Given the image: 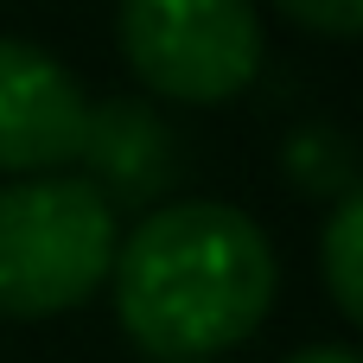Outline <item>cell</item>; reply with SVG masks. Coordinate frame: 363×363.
<instances>
[{
  "mask_svg": "<svg viewBox=\"0 0 363 363\" xmlns=\"http://www.w3.org/2000/svg\"><path fill=\"white\" fill-rule=\"evenodd\" d=\"M115 319L147 357H217L255 338L281 268L262 223L217 198H185L115 242Z\"/></svg>",
  "mask_w": 363,
  "mask_h": 363,
  "instance_id": "1",
  "label": "cell"
},
{
  "mask_svg": "<svg viewBox=\"0 0 363 363\" xmlns=\"http://www.w3.org/2000/svg\"><path fill=\"white\" fill-rule=\"evenodd\" d=\"M115 204L70 172L0 185V319H51L83 306L115 268Z\"/></svg>",
  "mask_w": 363,
  "mask_h": 363,
  "instance_id": "2",
  "label": "cell"
},
{
  "mask_svg": "<svg viewBox=\"0 0 363 363\" xmlns=\"http://www.w3.org/2000/svg\"><path fill=\"white\" fill-rule=\"evenodd\" d=\"M115 38L128 70L185 108L230 102L262 70V13L255 0H121Z\"/></svg>",
  "mask_w": 363,
  "mask_h": 363,
  "instance_id": "3",
  "label": "cell"
},
{
  "mask_svg": "<svg viewBox=\"0 0 363 363\" xmlns=\"http://www.w3.org/2000/svg\"><path fill=\"white\" fill-rule=\"evenodd\" d=\"M83 115L89 102L51 51L0 38V172H64L83 147Z\"/></svg>",
  "mask_w": 363,
  "mask_h": 363,
  "instance_id": "4",
  "label": "cell"
},
{
  "mask_svg": "<svg viewBox=\"0 0 363 363\" xmlns=\"http://www.w3.org/2000/svg\"><path fill=\"white\" fill-rule=\"evenodd\" d=\"M77 160L89 166V185L115 211L121 204H153L179 179V140H172V128L147 102H134V96H115V102H102V108L83 115Z\"/></svg>",
  "mask_w": 363,
  "mask_h": 363,
  "instance_id": "5",
  "label": "cell"
},
{
  "mask_svg": "<svg viewBox=\"0 0 363 363\" xmlns=\"http://www.w3.org/2000/svg\"><path fill=\"white\" fill-rule=\"evenodd\" d=\"M281 166H287V179H294L306 198H345V191L357 185V147H351L338 128H325V121L294 128L287 147H281Z\"/></svg>",
  "mask_w": 363,
  "mask_h": 363,
  "instance_id": "6",
  "label": "cell"
},
{
  "mask_svg": "<svg viewBox=\"0 0 363 363\" xmlns=\"http://www.w3.org/2000/svg\"><path fill=\"white\" fill-rule=\"evenodd\" d=\"M319 268H325V287L338 300V313L363 325V185H351L338 198V211L325 217V236H319Z\"/></svg>",
  "mask_w": 363,
  "mask_h": 363,
  "instance_id": "7",
  "label": "cell"
},
{
  "mask_svg": "<svg viewBox=\"0 0 363 363\" xmlns=\"http://www.w3.org/2000/svg\"><path fill=\"white\" fill-rule=\"evenodd\" d=\"M300 32L319 38H363V0H274Z\"/></svg>",
  "mask_w": 363,
  "mask_h": 363,
  "instance_id": "8",
  "label": "cell"
},
{
  "mask_svg": "<svg viewBox=\"0 0 363 363\" xmlns=\"http://www.w3.org/2000/svg\"><path fill=\"white\" fill-rule=\"evenodd\" d=\"M287 363H363V351H351V345H306Z\"/></svg>",
  "mask_w": 363,
  "mask_h": 363,
  "instance_id": "9",
  "label": "cell"
},
{
  "mask_svg": "<svg viewBox=\"0 0 363 363\" xmlns=\"http://www.w3.org/2000/svg\"><path fill=\"white\" fill-rule=\"evenodd\" d=\"M153 363H211V357H153Z\"/></svg>",
  "mask_w": 363,
  "mask_h": 363,
  "instance_id": "10",
  "label": "cell"
}]
</instances>
